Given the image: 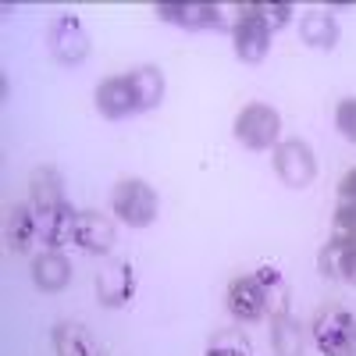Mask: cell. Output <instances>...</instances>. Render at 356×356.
Here are the masks:
<instances>
[{"label": "cell", "instance_id": "obj_1", "mask_svg": "<svg viewBox=\"0 0 356 356\" xmlns=\"http://www.w3.org/2000/svg\"><path fill=\"white\" fill-rule=\"evenodd\" d=\"M111 207H114V214L122 218L129 228H146V225L157 221L161 200H157L154 186H146L143 178H125V182L114 186Z\"/></svg>", "mask_w": 356, "mask_h": 356}, {"label": "cell", "instance_id": "obj_2", "mask_svg": "<svg viewBox=\"0 0 356 356\" xmlns=\"http://www.w3.org/2000/svg\"><path fill=\"white\" fill-rule=\"evenodd\" d=\"M232 43H235L239 61H246V65H257L267 57V50H271V25H267V18L260 15L257 4L239 8V18L232 25Z\"/></svg>", "mask_w": 356, "mask_h": 356}, {"label": "cell", "instance_id": "obj_3", "mask_svg": "<svg viewBox=\"0 0 356 356\" xmlns=\"http://www.w3.org/2000/svg\"><path fill=\"white\" fill-rule=\"evenodd\" d=\"M282 136V114L267 104H250L235 118V139L250 150H271Z\"/></svg>", "mask_w": 356, "mask_h": 356}, {"label": "cell", "instance_id": "obj_4", "mask_svg": "<svg viewBox=\"0 0 356 356\" xmlns=\"http://www.w3.org/2000/svg\"><path fill=\"white\" fill-rule=\"evenodd\" d=\"M47 47H50L57 65L75 68L89 57V33L75 15H57L47 29Z\"/></svg>", "mask_w": 356, "mask_h": 356}, {"label": "cell", "instance_id": "obj_5", "mask_svg": "<svg viewBox=\"0 0 356 356\" xmlns=\"http://www.w3.org/2000/svg\"><path fill=\"white\" fill-rule=\"evenodd\" d=\"M314 342L324 356H356V314L324 310L314 324Z\"/></svg>", "mask_w": 356, "mask_h": 356}, {"label": "cell", "instance_id": "obj_6", "mask_svg": "<svg viewBox=\"0 0 356 356\" xmlns=\"http://www.w3.org/2000/svg\"><path fill=\"white\" fill-rule=\"evenodd\" d=\"M275 171L285 186L292 189H307L317 175V161H314V150L310 143L303 139H285L275 146Z\"/></svg>", "mask_w": 356, "mask_h": 356}, {"label": "cell", "instance_id": "obj_7", "mask_svg": "<svg viewBox=\"0 0 356 356\" xmlns=\"http://www.w3.org/2000/svg\"><path fill=\"white\" fill-rule=\"evenodd\" d=\"M225 307L235 321H260L271 314V296H267V285L260 282V275H246V278H235L228 285L225 296Z\"/></svg>", "mask_w": 356, "mask_h": 356}, {"label": "cell", "instance_id": "obj_8", "mask_svg": "<svg viewBox=\"0 0 356 356\" xmlns=\"http://www.w3.org/2000/svg\"><path fill=\"white\" fill-rule=\"evenodd\" d=\"M154 15L168 25H182V29H225L221 8L203 4V0H161V4H154Z\"/></svg>", "mask_w": 356, "mask_h": 356}, {"label": "cell", "instance_id": "obj_9", "mask_svg": "<svg viewBox=\"0 0 356 356\" xmlns=\"http://www.w3.org/2000/svg\"><path fill=\"white\" fill-rule=\"evenodd\" d=\"M97 300L107 310L129 307L136 300V267L129 260H114L111 267H104L97 278Z\"/></svg>", "mask_w": 356, "mask_h": 356}, {"label": "cell", "instance_id": "obj_10", "mask_svg": "<svg viewBox=\"0 0 356 356\" xmlns=\"http://www.w3.org/2000/svg\"><path fill=\"white\" fill-rule=\"evenodd\" d=\"M118 243V235H114V221L100 211H79V221H75V246L86 250V253H111Z\"/></svg>", "mask_w": 356, "mask_h": 356}, {"label": "cell", "instance_id": "obj_11", "mask_svg": "<svg viewBox=\"0 0 356 356\" xmlns=\"http://www.w3.org/2000/svg\"><path fill=\"white\" fill-rule=\"evenodd\" d=\"M40 214V243L50 246V250H61L68 243H75V221H79V211L65 200V203H54L47 211H36Z\"/></svg>", "mask_w": 356, "mask_h": 356}, {"label": "cell", "instance_id": "obj_12", "mask_svg": "<svg viewBox=\"0 0 356 356\" xmlns=\"http://www.w3.org/2000/svg\"><path fill=\"white\" fill-rule=\"evenodd\" d=\"M97 107L104 118H111V122H122V118L136 114V93H132V82L129 75H114L107 82L97 86Z\"/></svg>", "mask_w": 356, "mask_h": 356}, {"label": "cell", "instance_id": "obj_13", "mask_svg": "<svg viewBox=\"0 0 356 356\" xmlns=\"http://www.w3.org/2000/svg\"><path fill=\"white\" fill-rule=\"evenodd\" d=\"M4 239L15 253H29L33 243L40 239V214L33 203H15L8 211V225H4Z\"/></svg>", "mask_w": 356, "mask_h": 356}, {"label": "cell", "instance_id": "obj_14", "mask_svg": "<svg viewBox=\"0 0 356 356\" xmlns=\"http://www.w3.org/2000/svg\"><path fill=\"white\" fill-rule=\"evenodd\" d=\"M33 282L43 292H61L72 282V264L61 250H47L33 260Z\"/></svg>", "mask_w": 356, "mask_h": 356}, {"label": "cell", "instance_id": "obj_15", "mask_svg": "<svg viewBox=\"0 0 356 356\" xmlns=\"http://www.w3.org/2000/svg\"><path fill=\"white\" fill-rule=\"evenodd\" d=\"M129 82H132V93H136V107L139 111L161 107V100H164V72L161 68L139 65V68L129 72Z\"/></svg>", "mask_w": 356, "mask_h": 356}, {"label": "cell", "instance_id": "obj_16", "mask_svg": "<svg viewBox=\"0 0 356 356\" xmlns=\"http://www.w3.org/2000/svg\"><path fill=\"white\" fill-rule=\"evenodd\" d=\"M300 36L314 50H332L339 43V22H335L332 11H310L300 22Z\"/></svg>", "mask_w": 356, "mask_h": 356}, {"label": "cell", "instance_id": "obj_17", "mask_svg": "<svg viewBox=\"0 0 356 356\" xmlns=\"http://www.w3.org/2000/svg\"><path fill=\"white\" fill-rule=\"evenodd\" d=\"M54 353L57 356H100V346L82 324L65 321L54 328Z\"/></svg>", "mask_w": 356, "mask_h": 356}, {"label": "cell", "instance_id": "obj_18", "mask_svg": "<svg viewBox=\"0 0 356 356\" xmlns=\"http://www.w3.org/2000/svg\"><path fill=\"white\" fill-rule=\"evenodd\" d=\"M317 267H321L324 278H342V282L356 285V246L328 243L317 257Z\"/></svg>", "mask_w": 356, "mask_h": 356}, {"label": "cell", "instance_id": "obj_19", "mask_svg": "<svg viewBox=\"0 0 356 356\" xmlns=\"http://www.w3.org/2000/svg\"><path fill=\"white\" fill-rule=\"evenodd\" d=\"M271 346L278 356H303L307 353V332L303 324L282 314V317H271Z\"/></svg>", "mask_w": 356, "mask_h": 356}, {"label": "cell", "instance_id": "obj_20", "mask_svg": "<svg viewBox=\"0 0 356 356\" xmlns=\"http://www.w3.org/2000/svg\"><path fill=\"white\" fill-rule=\"evenodd\" d=\"M29 193H33V207L47 211L54 203H65V178L57 168H36L29 178Z\"/></svg>", "mask_w": 356, "mask_h": 356}, {"label": "cell", "instance_id": "obj_21", "mask_svg": "<svg viewBox=\"0 0 356 356\" xmlns=\"http://www.w3.org/2000/svg\"><path fill=\"white\" fill-rule=\"evenodd\" d=\"M207 356H253V346H250V339L243 332L228 328V332L211 335V342H207Z\"/></svg>", "mask_w": 356, "mask_h": 356}, {"label": "cell", "instance_id": "obj_22", "mask_svg": "<svg viewBox=\"0 0 356 356\" xmlns=\"http://www.w3.org/2000/svg\"><path fill=\"white\" fill-rule=\"evenodd\" d=\"M332 243L356 246V200H339L332 221Z\"/></svg>", "mask_w": 356, "mask_h": 356}, {"label": "cell", "instance_id": "obj_23", "mask_svg": "<svg viewBox=\"0 0 356 356\" xmlns=\"http://www.w3.org/2000/svg\"><path fill=\"white\" fill-rule=\"evenodd\" d=\"M335 129H339L349 143H356V97H346V100L335 107Z\"/></svg>", "mask_w": 356, "mask_h": 356}, {"label": "cell", "instance_id": "obj_24", "mask_svg": "<svg viewBox=\"0 0 356 356\" xmlns=\"http://www.w3.org/2000/svg\"><path fill=\"white\" fill-rule=\"evenodd\" d=\"M257 8H260V15L267 18V25H271V33L292 22V4H257Z\"/></svg>", "mask_w": 356, "mask_h": 356}, {"label": "cell", "instance_id": "obj_25", "mask_svg": "<svg viewBox=\"0 0 356 356\" xmlns=\"http://www.w3.org/2000/svg\"><path fill=\"white\" fill-rule=\"evenodd\" d=\"M339 200H356V168L342 175V182H339Z\"/></svg>", "mask_w": 356, "mask_h": 356}]
</instances>
